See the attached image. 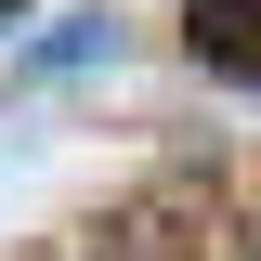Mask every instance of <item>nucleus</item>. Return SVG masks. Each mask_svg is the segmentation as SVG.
<instances>
[{
  "label": "nucleus",
  "instance_id": "obj_3",
  "mask_svg": "<svg viewBox=\"0 0 261 261\" xmlns=\"http://www.w3.org/2000/svg\"><path fill=\"white\" fill-rule=\"evenodd\" d=\"M0 13H27V0H0Z\"/></svg>",
  "mask_w": 261,
  "mask_h": 261
},
{
  "label": "nucleus",
  "instance_id": "obj_2",
  "mask_svg": "<svg viewBox=\"0 0 261 261\" xmlns=\"http://www.w3.org/2000/svg\"><path fill=\"white\" fill-rule=\"evenodd\" d=\"M183 53L222 65V79H261V0H196L183 13Z\"/></svg>",
  "mask_w": 261,
  "mask_h": 261
},
{
  "label": "nucleus",
  "instance_id": "obj_1",
  "mask_svg": "<svg viewBox=\"0 0 261 261\" xmlns=\"http://www.w3.org/2000/svg\"><path fill=\"white\" fill-rule=\"evenodd\" d=\"M222 196H157V209H130L105 222V261H222Z\"/></svg>",
  "mask_w": 261,
  "mask_h": 261
}]
</instances>
